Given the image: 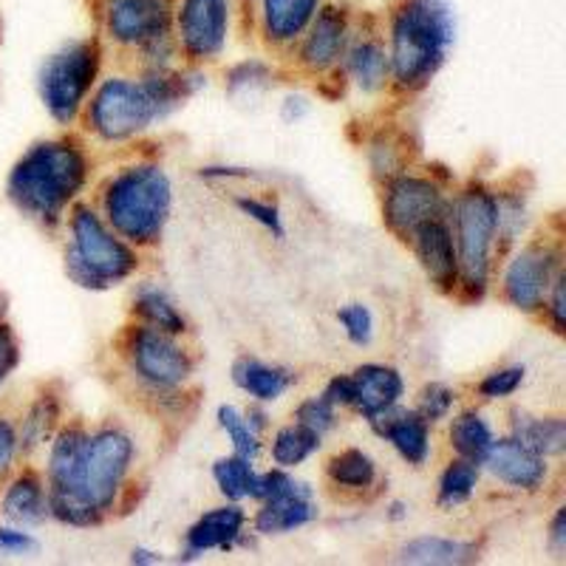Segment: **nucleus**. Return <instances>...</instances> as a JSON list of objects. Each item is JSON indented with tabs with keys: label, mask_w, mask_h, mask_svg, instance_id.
<instances>
[{
	"label": "nucleus",
	"mask_w": 566,
	"mask_h": 566,
	"mask_svg": "<svg viewBox=\"0 0 566 566\" xmlns=\"http://www.w3.org/2000/svg\"><path fill=\"white\" fill-rule=\"evenodd\" d=\"M49 444V515L69 527H97L119 504L134 468V439L114 424L99 431L69 424L54 431Z\"/></svg>",
	"instance_id": "f257e3e1"
},
{
	"label": "nucleus",
	"mask_w": 566,
	"mask_h": 566,
	"mask_svg": "<svg viewBox=\"0 0 566 566\" xmlns=\"http://www.w3.org/2000/svg\"><path fill=\"white\" fill-rule=\"evenodd\" d=\"M205 85L199 71L148 69L139 80L108 77L85 103V125L103 142H128L181 108Z\"/></svg>",
	"instance_id": "f03ea898"
},
{
	"label": "nucleus",
	"mask_w": 566,
	"mask_h": 566,
	"mask_svg": "<svg viewBox=\"0 0 566 566\" xmlns=\"http://www.w3.org/2000/svg\"><path fill=\"white\" fill-rule=\"evenodd\" d=\"M88 170V156L80 142H34L9 170L7 196L14 210L52 230L63 224L69 207L85 190Z\"/></svg>",
	"instance_id": "7ed1b4c3"
},
{
	"label": "nucleus",
	"mask_w": 566,
	"mask_h": 566,
	"mask_svg": "<svg viewBox=\"0 0 566 566\" xmlns=\"http://www.w3.org/2000/svg\"><path fill=\"white\" fill-rule=\"evenodd\" d=\"M457 43L451 0H397L388 12V63L399 91L431 85Z\"/></svg>",
	"instance_id": "20e7f679"
},
{
	"label": "nucleus",
	"mask_w": 566,
	"mask_h": 566,
	"mask_svg": "<svg viewBox=\"0 0 566 566\" xmlns=\"http://www.w3.org/2000/svg\"><path fill=\"white\" fill-rule=\"evenodd\" d=\"M99 216L130 247L159 244L174 210V185L161 165L136 161L111 176L99 196Z\"/></svg>",
	"instance_id": "39448f33"
},
{
	"label": "nucleus",
	"mask_w": 566,
	"mask_h": 566,
	"mask_svg": "<svg viewBox=\"0 0 566 566\" xmlns=\"http://www.w3.org/2000/svg\"><path fill=\"white\" fill-rule=\"evenodd\" d=\"M69 247H65V275L80 290L105 292L128 281L139 266V255L125 239H119L94 207L74 205L69 219Z\"/></svg>",
	"instance_id": "423d86ee"
},
{
	"label": "nucleus",
	"mask_w": 566,
	"mask_h": 566,
	"mask_svg": "<svg viewBox=\"0 0 566 566\" xmlns=\"http://www.w3.org/2000/svg\"><path fill=\"white\" fill-rule=\"evenodd\" d=\"M448 221L459 258V290L482 297L490 286L495 252V193L482 185L464 187L448 205Z\"/></svg>",
	"instance_id": "0eeeda50"
},
{
	"label": "nucleus",
	"mask_w": 566,
	"mask_h": 566,
	"mask_svg": "<svg viewBox=\"0 0 566 566\" xmlns=\"http://www.w3.org/2000/svg\"><path fill=\"white\" fill-rule=\"evenodd\" d=\"M99 65L103 45L97 38L69 40L43 60L38 71V94L54 123L71 125L83 114L99 80Z\"/></svg>",
	"instance_id": "6e6552de"
},
{
	"label": "nucleus",
	"mask_w": 566,
	"mask_h": 566,
	"mask_svg": "<svg viewBox=\"0 0 566 566\" xmlns=\"http://www.w3.org/2000/svg\"><path fill=\"white\" fill-rule=\"evenodd\" d=\"M99 23L111 43L139 52L148 69H170L179 52L170 0H103Z\"/></svg>",
	"instance_id": "1a4fd4ad"
},
{
	"label": "nucleus",
	"mask_w": 566,
	"mask_h": 566,
	"mask_svg": "<svg viewBox=\"0 0 566 566\" xmlns=\"http://www.w3.org/2000/svg\"><path fill=\"white\" fill-rule=\"evenodd\" d=\"M130 374L154 394H176L193 374V360L174 335L150 326H130L125 335Z\"/></svg>",
	"instance_id": "9d476101"
},
{
	"label": "nucleus",
	"mask_w": 566,
	"mask_h": 566,
	"mask_svg": "<svg viewBox=\"0 0 566 566\" xmlns=\"http://www.w3.org/2000/svg\"><path fill=\"white\" fill-rule=\"evenodd\" d=\"M258 507L252 518V530L258 535H286L306 527L317 518L315 493L306 482L290 476V470L275 468L261 473V490H258Z\"/></svg>",
	"instance_id": "9b49d317"
},
{
	"label": "nucleus",
	"mask_w": 566,
	"mask_h": 566,
	"mask_svg": "<svg viewBox=\"0 0 566 566\" xmlns=\"http://www.w3.org/2000/svg\"><path fill=\"white\" fill-rule=\"evenodd\" d=\"M230 0H176L174 40L190 63L219 60L230 40Z\"/></svg>",
	"instance_id": "f8f14e48"
},
{
	"label": "nucleus",
	"mask_w": 566,
	"mask_h": 566,
	"mask_svg": "<svg viewBox=\"0 0 566 566\" xmlns=\"http://www.w3.org/2000/svg\"><path fill=\"white\" fill-rule=\"evenodd\" d=\"M448 196L442 185L428 176L397 174L386 181L382 190V221L397 239L408 241L424 221L448 216Z\"/></svg>",
	"instance_id": "ddd939ff"
},
{
	"label": "nucleus",
	"mask_w": 566,
	"mask_h": 566,
	"mask_svg": "<svg viewBox=\"0 0 566 566\" xmlns=\"http://www.w3.org/2000/svg\"><path fill=\"white\" fill-rule=\"evenodd\" d=\"M564 270L560 266V250L549 241H533V244L522 247L504 266L502 275V292L504 301L518 312L544 310L547 292L553 286L555 275Z\"/></svg>",
	"instance_id": "4468645a"
},
{
	"label": "nucleus",
	"mask_w": 566,
	"mask_h": 566,
	"mask_svg": "<svg viewBox=\"0 0 566 566\" xmlns=\"http://www.w3.org/2000/svg\"><path fill=\"white\" fill-rule=\"evenodd\" d=\"M352 14L343 7L323 3L321 12L312 18L310 29L297 40V63L310 74H332L343 65L346 49L352 43Z\"/></svg>",
	"instance_id": "2eb2a0df"
},
{
	"label": "nucleus",
	"mask_w": 566,
	"mask_h": 566,
	"mask_svg": "<svg viewBox=\"0 0 566 566\" xmlns=\"http://www.w3.org/2000/svg\"><path fill=\"white\" fill-rule=\"evenodd\" d=\"M482 468L495 482L507 484L510 490H522V493H538L549 476L547 459L530 451L527 444H522L515 437L495 439Z\"/></svg>",
	"instance_id": "dca6fc26"
},
{
	"label": "nucleus",
	"mask_w": 566,
	"mask_h": 566,
	"mask_svg": "<svg viewBox=\"0 0 566 566\" xmlns=\"http://www.w3.org/2000/svg\"><path fill=\"white\" fill-rule=\"evenodd\" d=\"M408 241H411L419 266H422V272L428 275V281H431L437 290L451 292L453 295V292L459 290V258L448 216L424 221L422 227H417V232H413Z\"/></svg>",
	"instance_id": "f3484780"
},
{
	"label": "nucleus",
	"mask_w": 566,
	"mask_h": 566,
	"mask_svg": "<svg viewBox=\"0 0 566 566\" xmlns=\"http://www.w3.org/2000/svg\"><path fill=\"white\" fill-rule=\"evenodd\" d=\"M402 397H406V380H402V374L394 366L366 363V366L354 368L352 406L348 408H354L368 422L397 408Z\"/></svg>",
	"instance_id": "a211bd4d"
},
{
	"label": "nucleus",
	"mask_w": 566,
	"mask_h": 566,
	"mask_svg": "<svg viewBox=\"0 0 566 566\" xmlns=\"http://www.w3.org/2000/svg\"><path fill=\"white\" fill-rule=\"evenodd\" d=\"M247 513L241 504L230 502L224 507H216L205 513L185 535V555L187 558H201V555L221 549L230 553L232 547L244 544Z\"/></svg>",
	"instance_id": "6ab92c4d"
},
{
	"label": "nucleus",
	"mask_w": 566,
	"mask_h": 566,
	"mask_svg": "<svg viewBox=\"0 0 566 566\" xmlns=\"http://www.w3.org/2000/svg\"><path fill=\"white\" fill-rule=\"evenodd\" d=\"M323 0H258V29L272 49H295Z\"/></svg>",
	"instance_id": "aec40b11"
},
{
	"label": "nucleus",
	"mask_w": 566,
	"mask_h": 566,
	"mask_svg": "<svg viewBox=\"0 0 566 566\" xmlns=\"http://www.w3.org/2000/svg\"><path fill=\"white\" fill-rule=\"evenodd\" d=\"M371 428L413 468H422L431 459V424L424 422L417 411H406V408L397 406L371 419Z\"/></svg>",
	"instance_id": "412c9836"
},
{
	"label": "nucleus",
	"mask_w": 566,
	"mask_h": 566,
	"mask_svg": "<svg viewBox=\"0 0 566 566\" xmlns=\"http://www.w3.org/2000/svg\"><path fill=\"white\" fill-rule=\"evenodd\" d=\"M340 69L363 94H380L391 83L388 49L377 34H352Z\"/></svg>",
	"instance_id": "4be33fe9"
},
{
	"label": "nucleus",
	"mask_w": 566,
	"mask_h": 566,
	"mask_svg": "<svg viewBox=\"0 0 566 566\" xmlns=\"http://www.w3.org/2000/svg\"><path fill=\"white\" fill-rule=\"evenodd\" d=\"M0 513L14 527H38L49 518V493L40 476L34 473H18L0 495Z\"/></svg>",
	"instance_id": "5701e85b"
},
{
	"label": "nucleus",
	"mask_w": 566,
	"mask_h": 566,
	"mask_svg": "<svg viewBox=\"0 0 566 566\" xmlns=\"http://www.w3.org/2000/svg\"><path fill=\"white\" fill-rule=\"evenodd\" d=\"M232 382L258 402V406H266V402H277L283 394L295 386V374L290 368L270 366V363L258 360V357H239L232 363Z\"/></svg>",
	"instance_id": "b1692460"
},
{
	"label": "nucleus",
	"mask_w": 566,
	"mask_h": 566,
	"mask_svg": "<svg viewBox=\"0 0 566 566\" xmlns=\"http://www.w3.org/2000/svg\"><path fill=\"white\" fill-rule=\"evenodd\" d=\"M476 558V544L459 538H442V535H422V538L408 541L397 555L399 564L413 566H462L473 564Z\"/></svg>",
	"instance_id": "393cba45"
},
{
	"label": "nucleus",
	"mask_w": 566,
	"mask_h": 566,
	"mask_svg": "<svg viewBox=\"0 0 566 566\" xmlns=\"http://www.w3.org/2000/svg\"><path fill=\"white\" fill-rule=\"evenodd\" d=\"M134 315L142 326H150L165 335L181 337L187 332V317L181 315L174 297L159 283H139L134 292Z\"/></svg>",
	"instance_id": "a878e982"
},
{
	"label": "nucleus",
	"mask_w": 566,
	"mask_h": 566,
	"mask_svg": "<svg viewBox=\"0 0 566 566\" xmlns=\"http://www.w3.org/2000/svg\"><path fill=\"white\" fill-rule=\"evenodd\" d=\"M530 451L544 459H558L566 451V422L560 417H530V413L515 411L513 433Z\"/></svg>",
	"instance_id": "bb28decb"
},
{
	"label": "nucleus",
	"mask_w": 566,
	"mask_h": 566,
	"mask_svg": "<svg viewBox=\"0 0 566 566\" xmlns=\"http://www.w3.org/2000/svg\"><path fill=\"white\" fill-rule=\"evenodd\" d=\"M57 419H60L57 397L49 391L40 394L18 424L20 457H32V453L40 451L43 444L52 442L54 431H57Z\"/></svg>",
	"instance_id": "cd10ccee"
},
{
	"label": "nucleus",
	"mask_w": 566,
	"mask_h": 566,
	"mask_svg": "<svg viewBox=\"0 0 566 566\" xmlns=\"http://www.w3.org/2000/svg\"><path fill=\"white\" fill-rule=\"evenodd\" d=\"M212 479H216V488L224 495L227 502H258V490H261V473L255 470L252 459L244 457H221L212 464Z\"/></svg>",
	"instance_id": "c85d7f7f"
},
{
	"label": "nucleus",
	"mask_w": 566,
	"mask_h": 566,
	"mask_svg": "<svg viewBox=\"0 0 566 566\" xmlns=\"http://www.w3.org/2000/svg\"><path fill=\"white\" fill-rule=\"evenodd\" d=\"M451 448L457 451L459 459H468V462L482 464L488 457L490 444L495 442V433L490 428L488 419L479 411H462L451 419Z\"/></svg>",
	"instance_id": "c756f323"
},
{
	"label": "nucleus",
	"mask_w": 566,
	"mask_h": 566,
	"mask_svg": "<svg viewBox=\"0 0 566 566\" xmlns=\"http://www.w3.org/2000/svg\"><path fill=\"white\" fill-rule=\"evenodd\" d=\"M326 476L335 488L366 493L377 484V462H374L371 453L360 451V448H346V451L328 459Z\"/></svg>",
	"instance_id": "7c9ffc66"
},
{
	"label": "nucleus",
	"mask_w": 566,
	"mask_h": 566,
	"mask_svg": "<svg viewBox=\"0 0 566 566\" xmlns=\"http://www.w3.org/2000/svg\"><path fill=\"white\" fill-rule=\"evenodd\" d=\"M321 448H323L321 433L310 431V428L301 422H292V424H283L281 431L272 437L270 453L275 468L295 470L301 468L303 462H310Z\"/></svg>",
	"instance_id": "2f4dec72"
},
{
	"label": "nucleus",
	"mask_w": 566,
	"mask_h": 566,
	"mask_svg": "<svg viewBox=\"0 0 566 566\" xmlns=\"http://www.w3.org/2000/svg\"><path fill=\"white\" fill-rule=\"evenodd\" d=\"M479 476H482V464L457 459L442 470L437 490V504L442 510H457L470 502V495L476 493Z\"/></svg>",
	"instance_id": "473e14b6"
},
{
	"label": "nucleus",
	"mask_w": 566,
	"mask_h": 566,
	"mask_svg": "<svg viewBox=\"0 0 566 566\" xmlns=\"http://www.w3.org/2000/svg\"><path fill=\"white\" fill-rule=\"evenodd\" d=\"M216 419H219V428L224 431V437L230 439L232 453L255 462L258 453H261V448H264V442H261V431H255V428H252V422L247 419V413L239 411L235 406H221L219 413H216Z\"/></svg>",
	"instance_id": "72a5a7b5"
},
{
	"label": "nucleus",
	"mask_w": 566,
	"mask_h": 566,
	"mask_svg": "<svg viewBox=\"0 0 566 566\" xmlns=\"http://www.w3.org/2000/svg\"><path fill=\"white\" fill-rule=\"evenodd\" d=\"M527 221L530 210L522 193H495V244L499 250L522 239Z\"/></svg>",
	"instance_id": "f704fd0d"
},
{
	"label": "nucleus",
	"mask_w": 566,
	"mask_h": 566,
	"mask_svg": "<svg viewBox=\"0 0 566 566\" xmlns=\"http://www.w3.org/2000/svg\"><path fill=\"white\" fill-rule=\"evenodd\" d=\"M272 80H275V74L264 60H244L227 74V91L235 99H252L272 88Z\"/></svg>",
	"instance_id": "c9c22d12"
},
{
	"label": "nucleus",
	"mask_w": 566,
	"mask_h": 566,
	"mask_svg": "<svg viewBox=\"0 0 566 566\" xmlns=\"http://www.w3.org/2000/svg\"><path fill=\"white\" fill-rule=\"evenodd\" d=\"M457 391L451 386H444V382H431V386H424L419 391V402L413 411L424 419L428 424H437L442 419L451 417L453 406H457Z\"/></svg>",
	"instance_id": "e433bc0d"
},
{
	"label": "nucleus",
	"mask_w": 566,
	"mask_h": 566,
	"mask_svg": "<svg viewBox=\"0 0 566 566\" xmlns=\"http://www.w3.org/2000/svg\"><path fill=\"white\" fill-rule=\"evenodd\" d=\"M337 323L343 326V335L354 346H368L374 340V315L363 303H346L337 310Z\"/></svg>",
	"instance_id": "4c0bfd02"
},
{
	"label": "nucleus",
	"mask_w": 566,
	"mask_h": 566,
	"mask_svg": "<svg viewBox=\"0 0 566 566\" xmlns=\"http://www.w3.org/2000/svg\"><path fill=\"white\" fill-rule=\"evenodd\" d=\"M295 422L306 424L310 431L326 437V433L337 424V408L332 406V402H328L323 394H321V397L303 399L301 406H297V411H295Z\"/></svg>",
	"instance_id": "58836bf2"
},
{
	"label": "nucleus",
	"mask_w": 566,
	"mask_h": 566,
	"mask_svg": "<svg viewBox=\"0 0 566 566\" xmlns=\"http://www.w3.org/2000/svg\"><path fill=\"white\" fill-rule=\"evenodd\" d=\"M524 377H527V368L524 366L495 368V371H490L488 377L479 382V394H482L484 399H507L524 386Z\"/></svg>",
	"instance_id": "ea45409f"
},
{
	"label": "nucleus",
	"mask_w": 566,
	"mask_h": 566,
	"mask_svg": "<svg viewBox=\"0 0 566 566\" xmlns=\"http://www.w3.org/2000/svg\"><path fill=\"white\" fill-rule=\"evenodd\" d=\"M368 161H371V170L377 179L388 181L397 174H402V154H399V145L394 139H388L386 134L377 136L368 148Z\"/></svg>",
	"instance_id": "a19ab883"
},
{
	"label": "nucleus",
	"mask_w": 566,
	"mask_h": 566,
	"mask_svg": "<svg viewBox=\"0 0 566 566\" xmlns=\"http://www.w3.org/2000/svg\"><path fill=\"white\" fill-rule=\"evenodd\" d=\"M235 207L244 212L247 219L258 221V224L264 227L266 232H272L275 239H283V235H286V230H283L281 210H277V205H272V201L255 199V196H239V199H235Z\"/></svg>",
	"instance_id": "79ce46f5"
},
{
	"label": "nucleus",
	"mask_w": 566,
	"mask_h": 566,
	"mask_svg": "<svg viewBox=\"0 0 566 566\" xmlns=\"http://www.w3.org/2000/svg\"><path fill=\"white\" fill-rule=\"evenodd\" d=\"M40 549L38 538L27 527H0V555L3 558H29Z\"/></svg>",
	"instance_id": "37998d69"
},
{
	"label": "nucleus",
	"mask_w": 566,
	"mask_h": 566,
	"mask_svg": "<svg viewBox=\"0 0 566 566\" xmlns=\"http://www.w3.org/2000/svg\"><path fill=\"white\" fill-rule=\"evenodd\" d=\"M564 286H566V272L560 270L555 275L553 286L547 292V301H544V312L549 315L553 321V328L558 335H564V326H566V295H564Z\"/></svg>",
	"instance_id": "c03bdc74"
},
{
	"label": "nucleus",
	"mask_w": 566,
	"mask_h": 566,
	"mask_svg": "<svg viewBox=\"0 0 566 566\" xmlns=\"http://www.w3.org/2000/svg\"><path fill=\"white\" fill-rule=\"evenodd\" d=\"M20 457V444H18V428L9 417H0V479L7 476L9 470L14 468Z\"/></svg>",
	"instance_id": "a18cd8bd"
},
{
	"label": "nucleus",
	"mask_w": 566,
	"mask_h": 566,
	"mask_svg": "<svg viewBox=\"0 0 566 566\" xmlns=\"http://www.w3.org/2000/svg\"><path fill=\"white\" fill-rule=\"evenodd\" d=\"M18 363H20L18 337H14V332L7 326V323L0 321V388H3V382H7L9 377H12Z\"/></svg>",
	"instance_id": "49530a36"
},
{
	"label": "nucleus",
	"mask_w": 566,
	"mask_h": 566,
	"mask_svg": "<svg viewBox=\"0 0 566 566\" xmlns=\"http://www.w3.org/2000/svg\"><path fill=\"white\" fill-rule=\"evenodd\" d=\"M323 397L332 402L335 408H348L352 406V374H337L323 388Z\"/></svg>",
	"instance_id": "de8ad7c7"
},
{
	"label": "nucleus",
	"mask_w": 566,
	"mask_h": 566,
	"mask_svg": "<svg viewBox=\"0 0 566 566\" xmlns=\"http://www.w3.org/2000/svg\"><path fill=\"white\" fill-rule=\"evenodd\" d=\"M549 547L558 555L566 549V507H558L553 524H549Z\"/></svg>",
	"instance_id": "09e8293b"
},
{
	"label": "nucleus",
	"mask_w": 566,
	"mask_h": 566,
	"mask_svg": "<svg viewBox=\"0 0 566 566\" xmlns=\"http://www.w3.org/2000/svg\"><path fill=\"white\" fill-rule=\"evenodd\" d=\"M244 168H201V179H250Z\"/></svg>",
	"instance_id": "8fccbe9b"
},
{
	"label": "nucleus",
	"mask_w": 566,
	"mask_h": 566,
	"mask_svg": "<svg viewBox=\"0 0 566 566\" xmlns=\"http://www.w3.org/2000/svg\"><path fill=\"white\" fill-rule=\"evenodd\" d=\"M310 111V105H306V99L303 97H286V103H283V119H301L303 114Z\"/></svg>",
	"instance_id": "3c124183"
},
{
	"label": "nucleus",
	"mask_w": 566,
	"mask_h": 566,
	"mask_svg": "<svg viewBox=\"0 0 566 566\" xmlns=\"http://www.w3.org/2000/svg\"><path fill=\"white\" fill-rule=\"evenodd\" d=\"M130 564L154 566V564H161V555L154 553V549H148V547H136L134 553H130Z\"/></svg>",
	"instance_id": "603ef678"
},
{
	"label": "nucleus",
	"mask_w": 566,
	"mask_h": 566,
	"mask_svg": "<svg viewBox=\"0 0 566 566\" xmlns=\"http://www.w3.org/2000/svg\"><path fill=\"white\" fill-rule=\"evenodd\" d=\"M388 515H391L394 522H399V518H406V515H408L406 504H402V502H394V504H391V513H388Z\"/></svg>",
	"instance_id": "864d4df0"
},
{
	"label": "nucleus",
	"mask_w": 566,
	"mask_h": 566,
	"mask_svg": "<svg viewBox=\"0 0 566 566\" xmlns=\"http://www.w3.org/2000/svg\"><path fill=\"white\" fill-rule=\"evenodd\" d=\"M7 312H9V297H7V292L0 290V321L7 317Z\"/></svg>",
	"instance_id": "5fc2aeb1"
}]
</instances>
